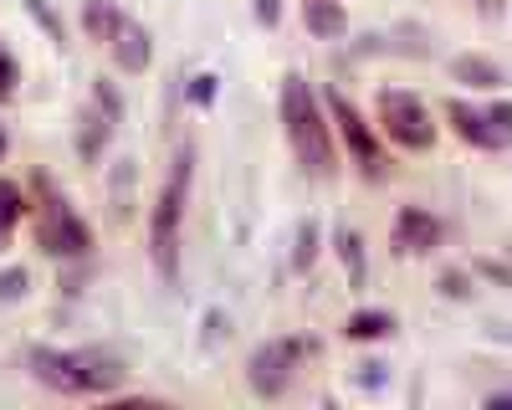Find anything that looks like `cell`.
<instances>
[{
	"label": "cell",
	"mask_w": 512,
	"mask_h": 410,
	"mask_svg": "<svg viewBox=\"0 0 512 410\" xmlns=\"http://www.w3.org/2000/svg\"><path fill=\"white\" fill-rule=\"evenodd\" d=\"M108 52H113V62H118L123 72H144V67L154 62L149 31H144V26H134V21H123V26H118V36L108 41Z\"/></svg>",
	"instance_id": "8fae6325"
},
{
	"label": "cell",
	"mask_w": 512,
	"mask_h": 410,
	"mask_svg": "<svg viewBox=\"0 0 512 410\" xmlns=\"http://www.w3.org/2000/svg\"><path fill=\"white\" fill-rule=\"evenodd\" d=\"M21 287H26V272H6V277H0V298H16Z\"/></svg>",
	"instance_id": "ffe728a7"
},
{
	"label": "cell",
	"mask_w": 512,
	"mask_h": 410,
	"mask_svg": "<svg viewBox=\"0 0 512 410\" xmlns=\"http://www.w3.org/2000/svg\"><path fill=\"white\" fill-rule=\"evenodd\" d=\"M338 257H344V272H349V282L359 287L364 282V241H359V231H338Z\"/></svg>",
	"instance_id": "e0dca14e"
},
{
	"label": "cell",
	"mask_w": 512,
	"mask_h": 410,
	"mask_svg": "<svg viewBox=\"0 0 512 410\" xmlns=\"http://www.w3.org/2000/svg\"><path fill=\"white\" fill-rule=\"evenodd\" d=\"M477 6H482V11H492V6H497V0H477Z\"/></svg>",
	"instance_id": "7402d4cb"
},
{
	"label": "cell",
	"mask_w": 512,
	"mask_h": 410,
	"mask_svg": "<svg viewBox=\"0 0 512 410\" xmlns=\"http://www.w3.org/2000/svg\"><path fill=\"white\" fill-rule=\"evenodd\" d=\"M0 154H6V129H0Z\"/></svg>",
	"instance_id": "603a6c76"
},
{
	"label": "cell",
	"mask_w": 512,
	"mask_h": 410,
	"mask_svg": "<svg viewBox=\"0 0 512 410\" xmlns=\"http://www.w3.org/2000/svg\"><path fill=\"white\" fill-rule=\"evenodd\" d=\"M303 26H308L313 36L333 41V36H344L349 16H344V6H338V0H303Z\"/></svg>",
	"instance_id": "4fadbf2b"
},
{
	"label": "cell",
	"mask_w": 512,
	"mask_h": 410,
	"mask_svg": "<svg viewBox=\"0 0 512 410\" xmlns=\"http://www.w3.org/2000/svg\"><path fill=\"white\" fill-rule=\"evenodd\" d=\"M282 129H287V144H292L297 164H303L313 180H328L338 170L333 118L323 113V98L313 93V82L303 72L282 77Z\"/></svg>",
	"instance_id": "6da1fadb"
},
{
	"label": "cell",
	"mask_w": 512,
	"mask_h": 410,
	"mask_svg": "<svg viewBox=\"0 0 512 410\" xmlns=\"http://www.w3.org/2000/svg\"><path fill=\"white\" fill-rule=\"evenodd\" d=\"M185 200H190V149L175 154L169 175L154 195V211H149V257L159 267L164 282L180 277V241H185Z\"/></svg>",
	"instance_id": "7a4b0ae2"
},
{
	"label": "cell",
	"mask_w": 512,
	"mask_h": 410,
	"mask_svg": "<svg viewBox=\"0 0 512 410\" xmlns=\"http://www.w3.org/2000/svg\"><path fill=\"white\" fill-rule=\"evenodd\" d=\"M384 334H395V313H379V308L349 313V323H344V339H354V344H369V339H384Z\"/></svg>",
	"instance_id": "9a60e30c"
},
{
	"label": "cell",
	"mask_w": 512,
	"mask_h": 410,
	"mask_svg": "<svg viewBox=\"0 0 512 410\" xmlns=\"http://www.w3.org/2000/svg\"><path fill=\"white\" fill-rule=\"evenodd\" d=\"M123 21H128V16H123L118 0H82V31H88L98 47H108Z\"/></svg>",
	"instance_id": "7c38bea8"
},
{
	"label": "cell",
	"mask_w": 512,
	"mask_h": 410,
	"mask_svg": "<svg viewBox=\"0 0 512 410\" xmlns=\"http://www.w3.org/2000/svg\"><path fill=\"white\" fill-rule=\"evenodd\" d=\"M451 77H456V82H466V88H487V93H497L502 82H507L497 62H487V57H472V52L451 62Z\"/></svg>",
	"instance_id": "5bb4252c"
},
{
	"label": "cell",
	"mask_w": 512,
	"mask_h": 410,
	"mask_svg": "<svg viewBox=\"0 0 512 410\" xmlns=\"http://www.w3.org/2000/svg\"><path fill=\"white\" fill-rule=\"evenodd\" d=\"M308 354H313V339H272L246 359V385L262 400H277V395H287V385L297 380V364Z\"/></svg>",
	"instance_id": "8992f818"
},
{
	"label": "cell",
	"mask_w": 512,
	"mask_h": 410,
	"mask_svg": "<svg viewBox=\"0 0 512 410\" xmlns=\"http://www.w3.org/2000/svg\"><path fill=\"white\" fill-rule=\"evenodd\" d=\"M113 123H118V98H113V88H98L88 118H82V159H98V154L108 149Z\"/></svg>",
	"instance_id": "30bf717a"
},
{
	"label": "cell",
	"mask_w": 512,
	"mask_h": 410,
	"mask_svg": "<svg viewBox=\"0 0 512 410\" xmlns=\"http://www.w3.org/2000/svg\"><path fill=\"white\" fill-rule=\"evenodd\" d=\"M256 16H262V21L272 26V21H277V0H256Z\"/></svg>",
	"instance_id": "44dd1931"
},
{
	"label": "cell",
	"mask_w": 512,
	"mask_h": 410,
	"mask_svg": "<svg viewBox=\"0 0 512 410\" xmlns=\"http://www.w3.org/2000/svg\"><path fill=\"white\" fill-rule=\"evenodd\" d=\"M31 211V200H26V190L16 185V180H0V246H6L11 236H16V226H21V216Z\"/></svg>",
	"instance_id": "2e32d148"
},
{
	"label": "cell",
	"mask_w": 512,
	"mask_h": 410,
	"mask_svg": "<svg viewBox=\"0 0 512 410\" xmlns=\"http://www.w3.org/2000/svg\"><path fill=\"white\" fill-rule=\"evenodd\" d=\"M328 118H333V134L344 139V149L354 154V164H359L369 180H379V175H384V149H379L374 123H369L344 93H328Z\"/></svg>",
	"instance_id": "52a82bcc"
},
{
	"label": "cell",
	"mask_w": 512,
	"mask_h": 410,
	"mask_svg": "<svg viewBox=\"0 0 512 410\" xmlns=\"http://www.w3.org/2000/svg\"><path fill=\"white\" fill-rule=\"evenodd\" d=\"M441 221L431 211H420V205H400V216H395V246L405 257H425V252H436L441 246Z\"/></svg>",
	"instance_id": "9c48e42d"
},
{
	"label": "cell",
	"mask_w": 512,
	"mask_h": 410,
	"mask_svg": "<svg viewBox=\"0 0 512 410\" xmlns=\"http://www.w3.org/2000/svg\"><path fill=\"white\" fill-rule=\"evenodd\" d=\"M446 118L461 144L472 149H507L512 144V103H497V108H472L466 98H451L446 103Z\"/></svg>",
	"instance_id": "ba28073f"
},
{
	"label": "cell",
	"mask_w": 512,
	"mask_h": 410,
	"mask_svg": "<svg viewBox=\"0 0 512 410\" xmlns=\"http://www.w3.org/2000/svg\"><path fill=\"white\" fill-rule=\"evenodd\" d=\"M297 241H303V246H297V267H308V262L318 257V226L308 221L303 231H297Z\"/></svg>",
	"instance_id": "d6986e66"
},
{
	"label": "cell",
	"mask_w": 512,
	"mask_h": 410,
	"mask_svg": "<svg viewBox=\"0 0 512 410\" xmlns=\"http://www.w3.org/2000/svg\"><path fill=\"white\" fill-rule=\"evenodd\" d=\"M31 221H36V246L47 257H88L93 252V231L72 211V200L57 195L47 180H36V205H31Z\"/></svg>",
	"instance_id": "277c9868"
},
{
	"label": "cell",
	"mask_w": 512,
	"mask_h": 410,
	"mask_svg": "<svg viewBox=\"0 0 512 410\" xmlns=\"http://www.w3.org/2000/svg\"><path fill=\"white\" fill-rule=\"evenodd\" d=\"M374 129H379V139H390V144H400V149H410V154H420V149L436 144L431 113H425V103H420L415 93H405V88H384V93L374 98Z\"/></svg>",
	"instance_id": "5b68a950"
},
{
	"label": "cell",
	"mask_w": 512,
	"mask_h": 410,
	"mask_svg": "<svg viewBox=\"0 0 512 410\" xmlns=\"http://www.w3.org/2000/svg\"><path fill=\"white\" fill-rule=\"evenodd\" d=\"M16 82H21V67H16V57L6 47H0V103L16 98Z\"/></svg>",
	"instance_id": "ac0fdd59"
},
{
	"label": "cell",
	"mask_w": 512,
	"mask_h": 410,
	"mask_svg": "<svg viewBox=\"0 0 512 410\" xmlns=\"http://www.w3.org/2000/svg\"><path fill=\"white\" fill-rule=\"evenodd\" d=\"M31 375L62 395H113L123 385V364L98 349H36Z\"/></svg>",
	"instance_id": "3957f363"
}]
</instances>
